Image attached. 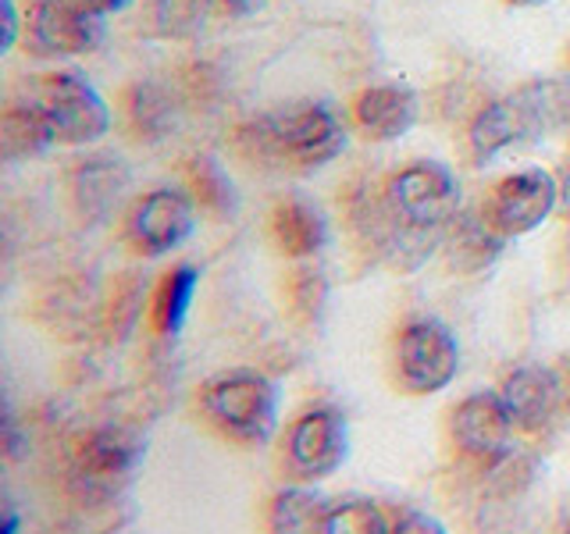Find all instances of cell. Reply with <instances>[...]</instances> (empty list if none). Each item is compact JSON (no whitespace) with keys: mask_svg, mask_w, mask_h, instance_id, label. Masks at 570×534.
<instances>
[{"mask_svg":"<svg viewBox=\"0 0 570 534\" xmlns=\"http://www.w3.org/2000/svg\"><path fill=\"white\" fill-rule=\"evenodd\" d=\"M460 182L439 160H414L385 182L382 196V249H410L414 243L435 239L456 218Z\"/></svg>","mask_w":570,"mask_h":534,"instance_id":"cell-1","label":"cell"},{"mask_svg":"<svg viewBox=\"0 0 570 534\" xmlns=\"http://www.w3.org/2000/svg\"><path fill=\"white\" fill-rule=\"evenodd\" d=\"M249 157L285 160L296 168H321L346 150V125L328 103H296L289 111L264 115L239 129Z\"/></svg>","mask_w":570,"mask_h":534,"instance_id":"cell-2","label":"cell"},{"mask_svg":"<svg viewBox=\"0 0 570 534\" xmlns=\"http://www.w3.org/2000/svg\"><path fill=\"white\" fill-rule=\"evenodd\" d=\"M570 107L563 82H528L510 97L485 103L471 121V154L478 160H492L510 147H521L546 136Z\"/></svg>","mask_w":570,"mask_h":534,"instance_id":"cell-3","label":"cell"},{"mask_svg":"<svg viewBox=\"0 0 570 534\" xmlns=\"http://www.w3.org/2000/svg\"><path fill=\"white\" fill-rule=\"evenodd\" d=\"M200 414L228 442L264 445L278 427V385L261 370H225L204 385Z\"/></svg>","mask_w":570,"mask_h":534,"instance_id":"cell-4","label":"cell"},{"mask_svg":"<svg viewBox=\"0 0 570 534\" xmlns=\"http://www.w3.org/2000/svg\"><path fill=\"white\" fill-rule=\"evenodd\" d=\"M32 100L40 103L43 118L50 121L53 139L65 142V147H89V142L104 139L107 129H111L107 100L76 68L47 71V76L36 82Z\"/></svg>","mask_w":570,"mask_h":534,"instance_id":"cell-5","label":"cell"},{"mask_svg":"<svg viewBox=\"0 0 570 534\" xmlns=\"http://www.w3.org/2000/svg\"><path fill=\"white\" fill-rule=\"evenodd\" d=\"M29 47L40 58H82L107 40V14L86 0H36L26 18Z\"/></svg>","mask_w":570,"mask_h":534,"instance_id":"cell-6","label":"cell"},{"mask_svg":"<svg viewBox=\"0 0 570 534\" xmlns=\"http://www.w3.org/2000/svg\"><path fill=\"white\" fill-rule=\"evenodd\" d=\"M460 346L453 332L435 317L410 320L396 343V374L400 385L414 396H435L456 378Z\"/></svg>","mask_w":570,"mask_h":534,"instance_id":"cell-7","label":"cell"},{"mask_svg":"<svg viewBox=\"0 0 570 534\" xmlns=\"http://www.w3.org/2000/svg\"><path fill=\"white\" fill-rule=\"evenodd\" d=\"M350 427L332 406H314L289 427L285 438V467L299 481H325L346 463Z\"/></svg>","mask_w":570,"mask_h":534,"instance_id":"cell-8","label":"cell"},{"mask_svg":"<svg viewBox=\"0 0 570 534\" xmlns=\"http://www.w3.org/2000/svg\"><path fill=\"white\" fill-rule=\"evenodd\" d=\"M560 204V182L542 168L517 171L495 186L489 196L485 218L503 231V236H528L539 228Z\"/></svg>","mask_w":570,"mask_h":534,"instance_id":"cell-9","label":"cell"},{"mask_svg":"<svg viewBox=\"0 0 570 534\" xmlns=\"http://www.w3.org/2000/svg\"><path fill=\"white\" fill-rule=\"evenodd\" d=\"M196 228V207L178 189H154L136 204L129 239L142 257H165L183 246Z\"/></svg>","mask_w":570,"mask_h":534,"instance_id":"cell-10","label":"cell"},{"mask_svg":"<svg viewBox=\"0 0 570 534\" xmlns=\"http://www.w3.org/2000/svg\"><path fill=\"white\" fill-rule=\"evenodd\" d=\"M513 417L499 392H474L453 409V438L478 463H499L510 453Z\"/></svg>","mask_w":570,"mask_h":534,"instance_id":"cell-11","label":"cell"},{"mask_svg":"<svg viewBox=\"0 0 570 534\" xmlns=\"http://www.w3.org/2000/svg\"><path fill=\"white\" fill-rule=\"evenodd\" d=\"M142 463V442L125 427H100L79 449L76 474L89 492L111 495L129 485Z\"/></svg>","mask_w":570,"mask_h":534,"instance_id":"cell-12","label":"cell"},{"mask_svg":"<svg viewBox=\"0 0 570 534\" xmlns=\"http://www.w3.org/2000/svg\"><path fill=\"white\" fill-rule=\"evenodd\" d=\"M417 115H421V100L403 82L371 86L353 100V118L361 125V132L374 142H392L406 136L417 125Z\"/></svg>","mask_w":570,"mask_h":534,"instance_id":"cell-13","label":"cell"},{"mask_svg":"<svg viewBox=\"0 0 570 534\" xmlns=\"http://www.w3.org/2000/svg\"><path fill=\"white\" fill-rule=\"evenodd\" d=\"M499 396H503L517 427L539 432V427L552 417V409H557V382H552L549 370L521 367L503 382Z\"/></svg>","mask_w":570,"mask_h":534,"instance_id":"cell-14","label":"cell"},{"mask_svg":"<svg viewBox=\"0 0 570 534\" xmlns=\"http://www.w3.org/2000/svg\"><path fill=\"white\" fill-rule=\"evenodd\" d=\"M272 239L285 257H314L328 243V221L307 200H285L272 214Z\"/></svg>","mask_w":570,"mask_h":534,"instance_id":"cell-15","label":"cell"},{"mask_svg":"<svg viewBox=\"0 0 570 534\" xmlns=\"http://www.w3.org/2000/svg\"><path fill=\"white\" fill-rule=\"evenodd\" d=\"M53 129L43 118L40 103L32 97L29 100H11L4 107V118H0V147H4L8 160H22V157H36L47 154L53 147Z\"/></svg>","mask_w":570,"mask_h":534,"instance_id":"cell-16","label":"cell"},{"mask_svg":"<svg viewBox=\"0 0 570 534\" xmlns=\"http://www.w3.org/2000/svg\"><path fill=\"white\" fill-rule=\"evenodd\" d=\"M196 285H200V271L193 264H178L175 271L165 278L154 303V325L160 335H178L189 317V303L196 296Z\"/></svg>","mask_w":570,"mask_h":534,"instance_id":"cell-17","label":"cell"},{"mask_svg":"<svg viewBox=\"0 0 570 534\" xmlns=\"http://www.w3.org/2000/svg\"><path fill=\"white\" fill-rule=\"evenodd\" d=\"M125 182H129V175H125L118 157H89L76 171V189L82 196V207L97 214L118 200Z\"/></svg>","mask_w":570,"mask_h":534,"instance_id":"cell-18","label":"cell"},{"mask_svg":"<svg viewBox=\"0 0 570 534\" xmlns=\"http://www.w3.org/2000/svg\"><path fill=\"white\" fill-rule=\"evenodd\" d=\"M328 506V498L311 488H285L275 495L267 521L275 531H325Z\"/></svg>","mask_w":570,"mask_h":534,"instance_id":"cell-19","label":"cell"},{"mask_svg":"<svg viewBox=\"0 0 570 534\" xmlns=\"http://www.w3.org/2000/svg\"><path fill=\"white\" fill-rule=\"evenodd\" d=\"M125 111H129V121L139 136L147 139H160L168 136V129L175 125V103L160 86L154 82H139L129 89L125 97Z\"/></svg>","mask_w":570,"mask_h":534,"instance_id":"cell-20","label":"cell"},{"mask_svg":"<svg viewBox=\"0 0 570 534\" xmlns=\"http://www.w3.org/2000/svg\"><path fill=\"white\" fill-rule=\"evenodd\" d=\"M189 186L196 192V200H200L207 210H214L218 218H228V214H236L239 207V196H236V186H232V178L225 175V168L218 165L214 157L200 154V157H189Z\"/></svg>","mask_w":570,"mask_h":534,"instance_id":"cell-21","label":"cell"},{"mask_svg":"<svg viewBox=\"0 0 570 534\" xmlns=\"http://www.w3.org/2000/svg\"><path fill=\"white\" fill-rule=\"evenodd\" d=\"M392 521L385 510L364 495H346L335 498L325 516V534H389Z\"/></svg>","mask_w":570,"mask_h":534,"instance_id":"cell-22","label":"cell"},{"mask_svg":"<svg viewBox=\"0 0 570 534\" xmlns=\"http://www.w3.org/2000/svg\"><path fill=\"white\" fill-rule=\"evenodd\" d=\"M503 239L507 236L485 218V214H481V218L463 221L453 231V264L468 267V271H478V267H485L499 254Z\"/></svg>","mask_w":570,"mask_h":534,"instance_id":"cell-23","label":"cell"},{"mask_svg":"<svg viewBox=\"0 0 570 534\" xmlns=\"http://www.w3.org/2000/svg\"><path fill=\"white\" fill-rule=\"evenodd\" d=\"M214 0H154V26L160 36H193L200 32Z\"/></svg>","mask_w":570,"mask_h":534,"instance_id":"cell-24","label":"cell"},{"mask_svg":"<svg viewBox=\"0 0 570 534\" xmlns=\"http://www.w3.org/2000/svg\"><path fill=\"white\" fill-rule=\"evenodd\" d=\"M392 531H406V534H421V531H428V534H439L442 524L435 521V516L410 510V513H400V516H396V524H392Z\"/></svg>","mask_w":570,"mask_h":534,"instance_id":"cell-25","label":"cell"},{"mask_svg":"<svg viewBox=\"0 0 570 534\" xmlns=\"http://www.w3.org/2000/svg\"><path fill=\"white\" fill-rule=\"evenodd\" d=\"M0 8H4V47L0 50H11L18 43V8L14 0H0Z\"/></svg>","mask_w":570,"mask_h":534,"instance_id":"cell-26","label":"cell"},{"mask_svg":"<svg viewBox=\"0 0 570 534\" xmlns=\"http://www.w3.org/2000/svg\"><path fill=\"white\" fill-rule=\"evenodd\" d=\"M218 4L225 8V14L232 18H249V14H257L267 0H218Z\"/></svg>","mask_w":570,"mask_h":534,"instance_id":"cell-27","label":"cell"},{"mask_svg":"<svg viewBox=\"0 0 570 534\" xmlns=\"http://www.w3.org/2000/svg\"><path fill=\"white\" fill-rule=\"evenodd\" d=\"M89 8H97L100 14H118V11H125L132 4V0H86Z\"/></svg>","mask_w":570,"mask_h":534,"instance_id":"cell-28","label":"cell"},{"mask_svg":"<svg viewBox=\"0 0 570 534\" xmlns=\"http://www.w3.org/2000/svg\"><path fill=\"white\" fill-rule=\"evenodd\" d=\"M560 200H563V207H567V214H570V165H567V171H563V178H560Z\"/></svg>","mask_w":570,"mask_h":534,"instance_id":"cell-29","label":"cell"},{"mask_svg":"<svg viewBox=\"0 0 570 534\" xmlns=\"http://www.w3.org/2000/svg\"><path fill=\"white\" fill-rule=\"evenodd\" d=\"M510 4H517V8H531V4H542V0H510Z\"/></svg>","mask_w":570,"mask_h":534,"instance_id":"cell-30","label":"cell"}]
</instances>
